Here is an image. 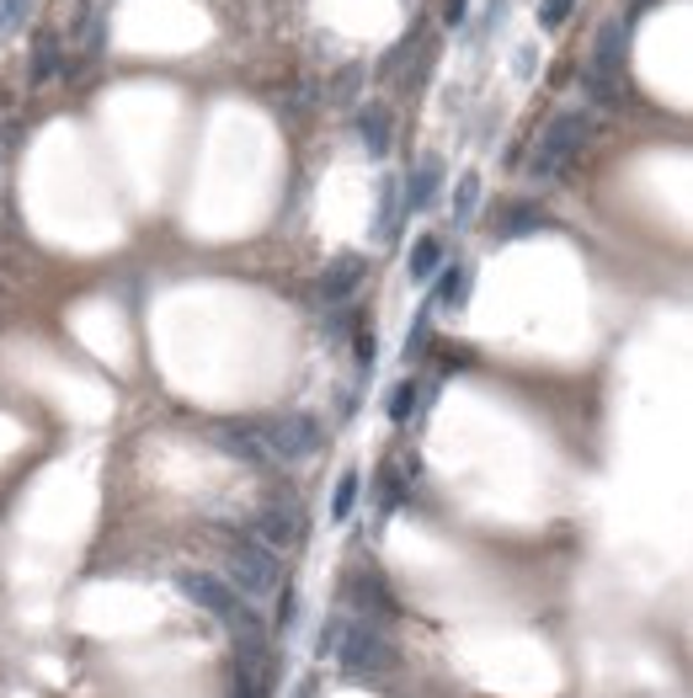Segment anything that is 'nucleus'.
Masks as SVG:
<instances>
[{"instance_id": "obj_1", "label": "nucleus", "mask_w": 693, "mask_h": 698, "mask_svg": "<svg viewBox=\"0 0 693 698\" xmlns=\"http://www.w3.org/2000/svg\"><path fill=\"white\" fill-rule=\"evenodd\" d=\"M176 592H182L193 608L213 614L224 629H230L235 656H241V661H267V618L256 614V603H245V597L230 586V581H224V575H213V571H176Z\"/></svg>"}, {"instance_id": "obj_2", "label": "nucleus", "mask_w": 693, "mask_h": 698, "mask_svg": "<svg viewBox=\"0 0 693 698\" xmlns=\"http://www.w3.org/2000/svg\"><path fill=\"white\" fill-rule=\"evenodd\" d=\"M331 661L347 683H373V677H390L401 666V651H395V640L384 635L379 618H347V635H342Z\"/></svg>"}, {"instance_id": "obj_3", "label": "nucleus", "mask_w": 693, "mask_h": 698, "mask_svg": "<svg viewBox=\"0 0 693 698\" xmlns=\"http://www.w3.org/2000/svg\"><path fill=\"white\" fill-rule=\"evenodd\" d=\"M224 581L241 592L245 603H262V597H273L284 586V566H278V555L262 538L230 534L224 538Z\"/></svg>"}, {"instance_id": "obj_4", "label": "nucleus", "mask_w": 693, "mask_h": 698, "mask_svg": "<svg viewBox=\"0 0 693 698\" xmlns=\"http://www.w3.org/2000/svg\"><path fill=\"white\" fill-rule=\"evenodd\" d=\"M251 432L262 438V449L273 464H299L321 449V421L304 411H284V416H256Z\"/></svg>"}, {"instance_id": "obj_5", "label": "nucleus", "mask_w": 693, "mask_h": 698, "mask_svg": "<svg viewBox=\"0 0 693 698\" xmlns=\"http://www.w3.org/2000/svg\"><path fill=\"white\" fill-rule=\"evenodd\" d=\"M581 139H587V118H581V113H561V118H550V128H544V139H539V150H533L529 171L539 176V182L561 176V171L571 165V155L581 150Z\"/></svg>"}, {"instance_id": "obj_6", "label": "nucleus", "mask_w": 693, "mask_h": 698, "mask_svg": "<svg viewBox=\"0 0 693 698\" xmlns=\"http://www.w3.org/2000/svg\"><path fill=\"white\" fill-rule=\"evenodd\" d=\"M299 534H304V517H299V507L293 501H273V507H262L256 512V534L251 538H262L267 549H293L299 544Z\"/></svg>"}, {"instance_id": "obj_7", "label": "nucleus", "mask_w": 693, "mask_h": 698, "mask_svg": "<svg viewBox=\"0 0 693 698\" xmlns=\"http://www.w3.org/2000/svg\"><path fill=\"white\" fill-rule=\"evenodd\" d=\"M208 438L230 453V458L251 464V469H273V458H267V449H262V438L251 432V421H213V432H208Z\"/></svg>"}, {"instance_id": "obj_8", "label": "nucleus", "mask_w": 693, "mask_h": 698, "mask_svg": "<svg viewBox=\"0 0 693 698\" xmlns=\"http://www.w3.org/2000/svg\"><path fill=\"white\" fill-rule=\"evenodd\" d=\"M368 278V261L363 256H336L326 272H321V283H315V293H321V304H347L353 293H358V283Z\"/></svg>"}, {"instance_id": "obj_9", "label": "nucleus", "mask_w": 693, "mask_h": 698, "mask_svg": "<svg viewBox=\"0 0 693 698\" xmlns=\"http://www.w3.org/2000/svg\"><path fill=\"white\" fill-rule=\"evenodd\" d=\"M624 48H630V22H624V16H613V22H603L598 48H592V81L609 85L613 75L624 70Z\"/></svg>"}, {"instance_id": "obj_10", "label": "nucleus", "mask_w": 693, "mask_h": 698, "mask_svg": "<svg viewBox=\"0 0 693 698\" xmlns=\"http://www.w3.org/2000/svg\"><path fill=\"white\" fill-rule=\"evenodd\" d=\"M438 187H443V161L427 155V161L411 171L406 193H401V208H406V213H427V208L438 203Z\"/></svg>"}, {"instance_id": "obj_11", "label": "nucleus", "mask_w": 693, "mask_h": 698, "mask_svg": "<svg viewBox=\"0 0 693 698\" xmlns=\"http://www.w3.org/2000/svg\"><path fill=\"white\" fill-rule=\"evenodd\" d=\"M358 139H363V150L373 161H384L390 155V107L368 102L363 113H358Z\"/></svg>"}, {"instance_id": "obj_12", "label": "nucleus", "mask_w": 693, "mask_h": 698, "mask_svg": "<svg viewBox=\"0 0 693 698\" xmlns=\"http://www.w3.org/2000/svg\"><path fill=\"white\" fill-rule=\"evenodd\" d=\"M432 278H438V293H432V299H438L443 310H464V304H470V267L453 261V267H438Z\"/></svg>"}, {"instance_id": "obj_13", "label": "nucleus", "mask_w": 693, "mask_h": 698, "mask_svg": "<svg viewBox=\"0 0 693 698\" xmlns=\"http://www.w3.org/2000/svg\"><path fill=\"white\" fill-rule=\"evenodd\" d=\"M347 586H353V597H358V608H373V614L379 618H395V597H390V592H384V581H379V575H353V581H347Z\"/></svg>"}, {"instance_id": "obj_14", "label": "nucleus", "mask_w": 693, "mask_h": 698, "mask_svg": "<svg viewBox=\"0 0 693 698\" xmlns=\"http://www.w3.org/2000/svg\"><path fill=\"white\" fill-rule=\"evenodd\" d=\"M438 267H443V241H438V235H421V241L411 246V256H406L411 283H427V278H432Z\"/></svg>"}, {"instance_id": "obj_15", "label": "nucleus", "mask_w": 693, "mask_h": 698, "mask_svg": "<svg viewBox=\"0 0 693 698\" xmlns=\"http://www.w3.org/2000/svg\"><path fill=\"white\" fill-rule=\"evenodd\" d=\"M533 230H544V213L529 208V203H512L507 213H501V224H496L501 241H518V235H533Z\"/></svg>"}, {"instance_id": "obj_16", "label": "nucleus", "mask_w": 693, "mask_h": 698, "mask_svg": "<svg viewBox=\"0 0 693 698\" xmlns=\"http://www.w3.org/2000/svg\"><path fill=\"white\" fill-rule=\"evenodd\" d=\"M395 213H401V182L384 176V182H379V219H373V235H379V241L395 235Z\"/></svg>"}, {"instance_id": "obj_17", "label": "nucleus", "mask_w": 693, "mask_h": 698, "mask_svg": "<svg viewBox=\"0 0 693 698\" xmlns=\"http://www.w3.org/2000/svg\"><path fill=\"white\" fill-rule=\"evenodd\" d=\"M416 406H421V384H416V379H401V384L390 389V400H384V411H390L395 427H406L411 416H416Z\"/></svg>"}, {"instance_id": "obj_18", "label": "nucleus", "mask_w": 693, "mask_h": 698, "mask_svg": "<svg viewBox=\"0 0 693 698\" xmlns=\"http://www.w3.org/2000/svg\"><path fill=\"white\" fill-rule=\"evenodd\" d=\"M358 491H363V475H358V469H342V480H336V491H331V517H336V523H347V517H353Z\"/></svg>"}, {"instance_id": "obj_19", "label": "nucleus", "mask_w": 693, "mask_h": 698, "mask_svg": "<svg viewBox=\"0 0 693 698\" xmlns=\"http://www.w3.org/2000/svg\"><path fill=\"white\" fill-rule=\"evenodd\" d=\"M475 208H481V176H475V171H464V176H459V187H453V224H470V219H475Z\"/></svg>"}, {"instance_id": "obj_20", "label": "nucleus", "mask_w": 693, "mask_h": 698, "mask_svg": "<svg viewBox=\"0 0 693 698\" xmlns=\"http://www.w3.org/2000/svg\"><path fill=\"white\" fill-rule=\"evenodd\" d=\"M59 65H65V59H59V43L48 38V33H43L38 48H33V85L54 81V75H59Z\"/></svg>"}, {"instance_id": "obj_21", "label": "nucleus", "mask_w": 693, "mask_h": 698, "mask_svg": "<svg viewBox=\"0 0 693 698\" xmlns=\"http://www.w3.org/2000/svg\"><path fill=\"white\" fill-rule=\"evenodd\" d=\"M342 635H347V618H342V614H331L326 624H321V635H315V656H321V661H331V656H336V645H342Z\"/></svg>"}, {"instance_id": "obj_22", "label": "nucleus", "mask_w": 693, "mask_h": 698, "mask_svg": "<svg viewBox=\"0 0 693 698\" xmlns=\"http://www.w3.org/2000/svg\"><path fill=\"white\" fill-rule=\"evenodd\" d=\"M38 0H0V33H22Z\"/></svg>"}, {"instance_id": "obj_23", "label": "nucleus", "mask_w": 693, "mask_h": 698, "mask_svg": "<svg viewBox=\"0 0 693 698\" xmlns=\"http://www.w3.org/2000/svg\"><path fill=\"white\" fill-rule=\"evenodd\" d=\"M427 347H432V326H427V315H416V326H411V336H406V363H416Z\"/></svg>"}, {"instance_id": "obj_24", "label": "nucleus", "mask_w": 693, "mask_h": 698, "mask_svg": "<svg viewBox=\"0 0 693 698\" xmlns=\"http://www.w3.org/2000/svg\"><path fill=\"white\" fill-rule=\"evenodd\" d=\"M358 85H363V65H347V70L336 75V85H331V96H336V102H353Z\"/></svg>"}, {"instance_id": "obj_25", "label": "nucleus", "mask_w": 693, "mask_h": 698, "mask_svg": "<svg viewBox=\"0 0 693 698\" xmlns=\"http://www.w3.org/2000/svg\"><path fill=\"white\" fill-rule=\"evenodd\" d=\"M571 5H576V0H544V5H539V27H550V33H555V27L571 16Z\"/></svg>"}, {"instance_id": "obj_26", "label": "nucleus", "mask_w": 693, "mask_h": 698, "mask_svg": "<svg viewBox=\"0 0 693 698\" xmlns=\"http://www.w3.org/2000/svg\"><path fill=\"white\" fill-rule=\"evenodd\" d=\"M373 358H379V347H373V330H358V363L373 369Z\"/></svg>"}, {"instance_id": "obj_27", "label": "nucleus", "mask_w": 693, "mask_h": 698, "mask_svg": "<svg viewBox=\"0 0 693 698\" xmlns=\"http://www.w3.org/2000/svg\"><path fill=\"white\" fill-rule=\"evenodd\" d=\"M464 11H470V0H443V22H464Z\"/></svg>"}, {"instance_id": "obj_28", "label": "nucleus", "mask_w": 693, "mask_h": 698, "mask_svg": "<svg viewBox=\"0 0 693 698\" xmlns=\"http://www.w3.org/2000/svg\"><path fill=\"white\" fill-rule=\"evenodd\" d=\"M278 624H284V629L293 624V592H284V608H278Z\"/></svg>"}]
</instances>
